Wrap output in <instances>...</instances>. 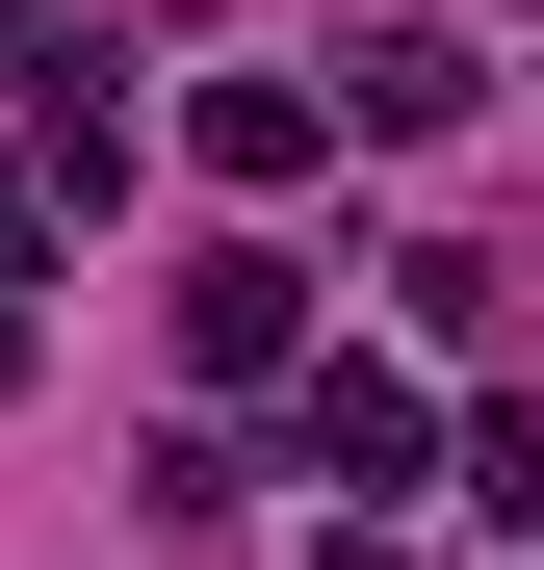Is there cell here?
I'll use <instances>...</instances> for the list:
<instances>
[{
  "mask_svg": "<svg viewBox=\"0 0 544 570\" xmlns=\"http://www.w3.org/2000/svg\"><path fill=\"white\" fill-rule=\"evenodd\" d=\"M467 105H493V52H467V27H363V52H337V130H389V156H441Z\"/></svg>",
  "mask_w": 544,
  "mask_h": 570,
  "instance_id": "1",
  "label": "cell"
},
{
  "mask_svg": "<svg viewBox=\"0 0 544 570\" xmlns=\"http://www.w3.org/2000/svg\"><path fill=\"white\" fill-rule=\"evenodd\" d=\"M181 156H208V181H311L337 105H311V78H208V105H181Z\"/></svg>",
  "mask_w": 544,
  "mask_h": 570,
  "instance_id": "4",
  "label": "cell"
},
{
  "mask_svg": "<svg viewBox=\"0 0 544 570\" xmlns=\"http://www.w3.org/2000/svg\"><path fill=\"white\" fill-rule=\"evenodd\" d=\"M286 441H311V493H415V466H441V415L389 390V363H311V415H286Z\"/></svg>",
  "mask_w": 544,
  "mask_h": 570,
  "instance_id": "3",
  "label": "cell"
},
{
  "mask_svg": "<svg viewBox=\"0 0 544 570\" xmlns=\"http://www.w3.org/2000/svg\"><path fill=\"white\" fill-rule=\"evenodd\" d=\"M0 390H27V312H0Z\"/></svg>",
  "mask_w": 544,
  "mask_h": 570,
  "instance_id": "6",
  "label": "cell"
},
{
  "mask_svg": "<svg viewBox=\"0 0 544 570\" xmlns=\"http://www.w3.org/2000/svg\"><path fill=\"white\" fill-rule=\"evenodd\" d=\"M27 259H52V208H27V181H0V285H27Z\"/></svg>",
  "mask_w": 544,
  "mask_h": 570,
  "instance_id": "5",
  "label": "cell"
},
{
  "mask_svg": "<svg viewBox=\"0 0 544 570\" xmlns=\"http://www.w3.org/2000/svg\"><path fill=\"white\" fill-rule=\"evenodd\" d=\"M286 337H311V285L259 259V234H208V259H181V363H208V390H259Z\"/></svg>",
  "mask_w": 544,
  "mask_h": 570,
  "instance_id": "2",
  "label": "cell"
}]
</instances>
